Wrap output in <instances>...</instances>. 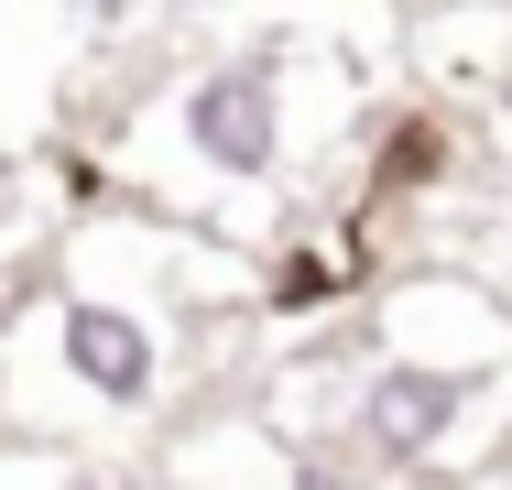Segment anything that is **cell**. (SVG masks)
Returning a JSON list of instances; mask_svg holds the SVG:
<instances>
[{"label": "cell", "instance_id": "cell-2", "mask_svg": "<svg viewBox=\"0 0 512 490\" xmlns=\"http://www.w3.org/2000/svg\"><path fill=\"white\" fill-rule=\"evenodd\" d=\"M109 175L142 218L164 229H207L229 251H273L295 218V66L273 44H229L153 98H131Z\"/></svg>", "mask_w": 512, "mask_h": 490}, {"label": "cell", "instance_id": "cell-1", "mask_svg": "<svg viewBox=\"0 0 512 490\" xmlns=\"http://www.w3.org/2000/svg\"><path fill=\"white\" fill-rule=\"evenodd\" d=\"M218 294H240L229 240L164 229V218L88 229L55 262V284H33L22 316L0 327V425H11V447H109V458H131V436L175 414L197 305H218Z\"/></svg>", "mask_w": 512, "mask_h": 490}, {"label": "cell", "instance_id": "cell-4", "mask_svg": "<svg viewBox=\"0 0 512 490\" xmlns=\"http://www.w3.org/2000/svg\"><path fill=\"white\" fill-rule=\"evenodd\" d=\"M371 294V251L349 240V229H284L273 251H262V284H251V305L273 316V327H295V316H338V305H360Z\"/></svg>", "mask_w": 512, "mask_h": 490}, {"label": "cell", "instance_id": "cell-3", "mask_svg": "<svg viewBox=\"0 0 512 490\" xmlns=\"http://www.w3.org/2000/svg\"><path fill=\"white\" fill-rule=\"evenodd\" d=\"M371 338L404 349V360H436V371H512V305L458 262L393 273L371 305Z\"/></svg>", "mask_w": 512, "mask_h": 490}, {"label": "cell", "instance_id": "cell-5", "mask_svg": "<svg viewBox=\"0 0 512 490\" xmlns=\"http://www.w3.org/2000/svg\"><path fill=\"white\" fill-rule=\"evenodd\" d=\"M0 490H164V480L109 447H0Z\"/></svg>", "mask_w": 512, "mask_h": 490}, {"label": "cell", "instance_id": "cell-6", "mask_svg": "<svg viewBox=\"0 0 512 490\" xmlns=\"http://www.w3.org/2000/svg\"><path fill=\"white\" fill-rule=\"evenodd\" d=\"M502 469H512V458H502Z\"/></svg>", "mask_w": 512, "mask_h": 490}]
</instances>
